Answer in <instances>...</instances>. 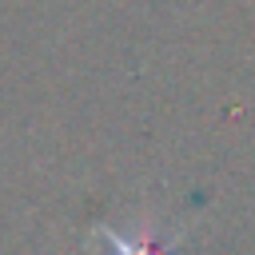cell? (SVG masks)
Returning a JSON list of instances; mask_svg holds the SVG:
<instances>
[{
    "mask_svg": "<svg viewBox=\"0 0 255 255\" xmlns=\"http://www.w3.org/2000/svg\"><path fill=\"white\" fill-rule=\"evenodd\" d=\"M112 247H116L120 255H167V251L159 247V239H155V235H143V243H139V239H124V235H112Z\"/></svg>",
    "mask_w": 255,
    "mask_h": 255,
    "instance_id": "6da1fadb",
    "label": "cell"
}]
</instances>
